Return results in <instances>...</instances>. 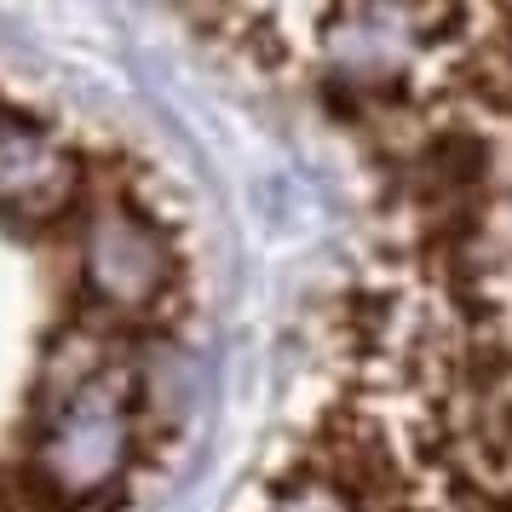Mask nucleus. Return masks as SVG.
Returning a JSON list of instances; mask_svg holds the SVG:
<instances>
[{
    "label": "nucleus",
    "instance_id": "f257e3e1",
    "mask_svg": "<svg viewBox=\"0 0 512 512\" xmlns=\"http://www.w3.org/2000/svg\"><path fill=\"white\" fill-rule=\"evenodd\" d=\"M133 449H139V374L133 357H121L64 409L35 415V443L24 466L75 512L127 478Z\"/></svg>",
    "mask_w": 512,
    "mask_h": 512
},
{
    "label": "nucleus",
    "instance_id": "f03ea898",
    "mask_svg": "<svg viewBox=\"0 0 512 512\" xmlns=\"http://www.w3.org/2000/svg\"><path fill=\"white\" fill-rule=\"evenodd\" d=\"M75 277L104 323L156 317L179 282V259L167 231L127 196V185H104L81 208L75 231Z\"/></svg>",
    "mask_w": 512,
    "mask_h": 512
},
{
    "label": "nucleus",
    "instance_id": "7ed1b4c3",
    "mask_svg": "<svg viewBox=\"0 0 512 512\" xmlns=\"http://www.w3.org/2000/svg\"><path fill=\"white\" fill-rule=\"evenodd\" d=\"M87 196L93 179L81 150L35 116L0 104V213L12 225H58L87 208Z\"/></svg>",
    "mask_w": 512,
    "mask_h": 512
},
{
    "label": "nucleus",
    "instance_id": "20e7f679",
    "mask_svg": "<svg viewBox=\"0 0 512 512\" xmlns=\"http://www.w3.org/2000/svg\"><path fill=\"white\" fill-rule=\"evenodd\" d=\"M271 512H369V507H363L340 478H328V472H300V478L271 501Z\"/></svg>",
    "mask_w": 512,
    "mask_h": 512
}]
</instances>
